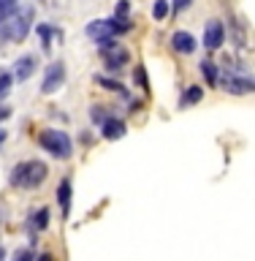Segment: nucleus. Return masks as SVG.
I'll use <instances>...</instances> for the list:
<instances>
[{
	"label": "nucleus",
	"instance_id": "obj_16",
	"mask_svg": "<svg viewBox=\"0 0 255 261\" xmlns=\"http://www.w3.org/2000/svg\"><path fill=\"white\" fill-rule=\"evenodd\" d=\"M49 226V207H38L30 212V220H27V228L30 231H46Z\"/></svg>",
	"mask_w": 255,
	"mask_h": 261
},
{
	"label": "nucleus",
	"instance_id": "obj_7",
	"mask_svg": "<svg viewBox=\"0 0 255 261\" xmlns=\"http://www.w3.org/2000/svg\"><path fill=\"white\" fill-rule=\"evenodd\" d=\"M220 85H223V90L231 93V95L255 93V79L252 76H242V73H225V76H220Z\"/></svg>",
	"mask_w": 255,
	"mask_h": 261
},
{
	"label": "nucleus",
	"instance_id": "obj_6",
	"mask_svg": "<svg viewBox=\"0 0 255 261\" xmlns=\"http://www.w3.org/2000/svg\"><path fill=\"white\" fill-rule=\"evenodd\" d=\"M225 36H228V30H225L223 22H220V19H207V24H204V41H201V44L207 46L209 52H217V49L225 44Z\"/></svg>",
	"mask_w": 255,
	"mask_h": 261
},
{
	"label": "nucleus",
	"instance_id": "obj_9",
	"mask_svg": "<svg viewBox=\"0 0 255 261\" xmlns=\"http://www.w3.org/2000/svg\"><path fill=\"white\" fill-rule=\"evenodd\" d=\"M171 49H174L177 55H193L195 49H199V41H195L193 33L177 30V33H171Z\"/></svg>",
	"mask_w": 255,
	"mask_h": 261
},
{
	"label": "nucleus",
	"instance_id": "obj_13",
	"mask_svg": "<svg viewBox=\"0 0 255 261\" xmlns=\"http://www.w3.org/2000/svg\"><path fill=\"white\" fill-rule=\"evenodd\" d=\"M201 98H204V87L201 85H187L182 90V95H179V109H190V106L195 103H201Z\"/></svg>",
	"mask_w": 255,
	"mask_h": 261
},
{
	"label": "nucleus",
	"instance_id": "obj_3",
	"mask_svg": "<svg viewBox=\"0 0 255 261\" xmlns=\"http://www.w3.org/2000/svg\"><path fill=\"white\" fill-rule=\"evenodd\" d=\"M33 19H36V8H33V6H22L19 11L14 14V19H8L6 24H0V41L22 44V41L27 38L30 28H33Z\"/></svg>",
	"mask_w": 255,
	"mask_h": 261
},
{
	"label": "nucleus",
	"instance_id": "obj_11",
	"mask_svg": "<svg viewBox=\"0 0 255 261\" xmlns=\"http://www.w3.org/2000/svg\"><path fill=\"white\" fill-rule=\"evenodd\" d=\"M36 68H38V60L33 55H22L19 60L14 63V79L16 82H27L33 73H36Z\"/></svg>",
	"mask_w": 255,
	"mask_h": 261
},
{
	"label": "nucleus",
	"instance_id": "obj_28",
	"mask_svg": "<svg viewBox=\"0 0 255 261\" xmlns=\"http://www.w3.org/2000/svg\"><path fill=\"white\" fill-rule=\"evenodd\" d=\"M128 103H130V114H136V112H141V106H144V101H141V98H128Z\"/></svg>",
	"mask_w": 255,
	"mask_h": 261
},
{
	"label": "nucleus",
	"instance_id": "obj_2",
	"mask_svg": "<svg viewBox=\"0 0 255 261\" xmlns=\"http://www.w3.org/2000/svg\"><path fill=\"white\" fill-rule=\"evenodd\" d=\"M38 147L46 150L57 161H68L73 155V142H71L68 130H63V128H44L38 134Z\"/></svg>",
	"mask_w": 255,
	"mask_h": 261
},
{
	"label": "nucleus",
	"instance_id": "obj_29",
	"mask_svg": "<svg viewBox=\"0 0 255 261\" xmlns=\"http://www.w3.org/2000/svg\"><path fill=\"white\" fill-rule=\"evenodd\" d=\"M11 117V106H0V122H6Z\"/></svg>",
	"mask_w": 255,
	"mask_h": 261
},
{
	"label": "nucleus",
	"instance_id": "obj_33",
	"mask_svg": "<svg viewBox=\"0 0 255 261\" xmlns=\"http://www.w3.org/2000/svg\"><path fill=\"white\" fill-rule=\"evenodd\" d=\"M0 261H6V248L0 245Z\"/></svg>",
	"mask_w": 255,
	"mask_h": 261
},
{
	"label": "nucleus",
	"instance_id": "obj_17",
	"mask_svg": "<svg viewBox=\"0 0 255 261\" xmlns=\"http://www.w3.org/2000/svg\"><path fill=\"white\" fill-rule=\"evenodd\" d=\"M101 90H106V93H117V95H122L125 93V85L122 82H117V79H111V76H103V73H98V76L93 79Z\"/></svg>",
	"mask_w": 255,
	"mask_h": 261
},
{
	"label": "nucleus",
	"instance_id": "obj_5",
	"mask_svg": "<svg viewBox=\"0 0 255 261\" xmlns=\"http://www.w3.org/2000/svg\"><path fill=\"white\" fill-rule=\"evenodd\" d=\"M101 57H103V71L106 73H120V71H125L128 63H130V49L117 44L114 49H109V52L101 55Z\"/></svg>",
	"mask_w": 255,
	"mask_h": 261
},
{
	"label": "nucleus",
	"instance_id": "obj_30",
	"mask_svg": "<svg viewBox=\"0 0 255 261\" xmlns=\"http://www.w3.org/2000/svg\"><path fill=\"white\" fill-rule=\"evenodd\" d=\"M36 261H54V256L49 250H44V253H38V256H36Z\"/></svg>",
	"mask_w": 255,
	"mask_h": 261
},
{
	"label": "nucleus",
	"instance_id": "obj_14",
	"mask_svg": "<svg viewBox=\"0 0 255 261\" xmlns=\"http://www.w3.org/2000/svg\"><path fill=\"white\" fill-rule=\"evenodd\" d=\"M36 33H38V41H41V49H44V52L52 49V36H57V38L63 41V30H54L49 22H38L36 24Z\"/></svg>",
	"mask_w": 255,
	"mask_h": 261
},
{
	"label": "nucleus",
	"instance_id": "obj_8",
	"mask_svg": "<svg viewBox=\"0 0 255 261\" xmlns=\"http://www.w3.org/2000/svg\"><path fill=\"white\" fill-rule=\"evenodd\" d=\"M54 201H57V207H60V218L68 220L71 218V201H73V182H71V177H63L60 182H57Z\"/></svg>",
	"mask_w": 255,
	"mask_h": 261
},
{
	"label": "nucleus",
	"instance_id": "obj_10",
	"mask_svg": "<svg viewBox=\"0 0 255 261\" xmlns=\"http://www.w3.org/2000/svg\"><path fill=\"white\" fill-rule=\"evenodd\" d=\"M125 134H128L125 120H122V117H114V114L101 125V136L106 139V142H117V139H122Z\"/></svg>",
	"mask_w": 255,
	"mask_h": 261
},
{
	"label": "nucleus",
	"instance_id": "obj_31",
	"mask_svg": "<svg viewBox=\"0 0 255 261\" xmlns=\"http://www.w3.org/2000/svg\"><path fill=\"white\" fill-rule=\"evenodd\" d=\"M79 142H81V144H93V136H90L87 130H81V134H79Z\"/></svg>",
	"mask_w": 255,
	"mask_h": 261
},
{
	"label": "nucleus",
	"instance_id": "obj_24",
	"mask_svg": "<svg viewBox=\"0 0 255 261\" xmlns=\"http://www.w3.org/2000/svg\"><path fill=\"white\" fill-rule=\"evenodd\" d=\"M36 256H38V253L27 245V248H16L14 256H11V261H36Z\"/></svg>",
	"mask_w": 255,
	"mask_h": 261
},
{
	"label": "nucleus",
	"instance_id": "obj_12",
	"mask_svg": "<svg viewBox=\"0 0 255 261\" xmlns=\"http://www.w3.org/2000/svg\"><path fill=\"white\" fill-rule=\"evenodd\" d=\"M84 33L93 41H101V38H114V30H111V16L109 19H93L84 28Z\"/></svg>",
	"mask_w": 255,
	"mask_h": 261
},
{
	"label": "nucleus",
	"instance_id": "obj_23",
	"mask_svg": "<svg viewBox=\"0 0 255 261\" xmlns=\"http://www.w3.org/2000/svg\"><path fill=\"white\" fill-rule=\"evenodd\" d=\"M14 82H16V79H14V73H11V71H6V68L0 71V101H3V98L11 93Z\"/></svg>",
	"mask_w": 255,
	"mask_h": 261
},
{
	"label": "nucleus",
	"instance_id": "obj_22",
	"mask_svg": "<svg viewBox=\"0 0 255 261\" xmlns=\"http://www.w3.org/2000/svg\"><path fill=\"white\" fill-rule=\"evenodd\" d=\"M133 85L141 90V93H150V79H147L144 65H133Z\"/></svg>",
	"mask_w": 255,
	"mask_h": 261
},
{
	"label": "nucleus",
	"instance_id": "obj_27",
	"mask_svg": "<svg viewBox=\"0 0 255 261\" xmlns=\"http://www.w3.org/2000/svg\"><path fill=\"white\" fill-rule=\"evenodd\" d=\"M190 6H193V0H171V14H179Z\"/></svg>",
	"mask_w": 255,
	"mask_h": 261
},
{
	"label": "nucleus",
	"instance_id": "obj_1",
	"mask_svg": "<svg viewBox=\"0 0 255 261\" xmlns=\"http://www.w3.org/2000/svg\"><path fill=\"white\" fill-rule=\"evenodd\" d=\"M49 177V166L44 161H22L16 163V166L11 169V177H8V182H11L14 188H22V191H36V188H41L46 182Z\"/></svg>",
	"mask_w": 255,
	"mask_h": 261
},
{
	"label": "nucleus",
	"instance_id": "obj_20",
	"mask_svg": "<svg viewBox=\"0 0 255 261\" xmlns=\"http://www.w3.org/2000/svg\"><path fill=\"white\" fill-rule=\"evenodd\" d=\"M111 117V112H109V106H101V103H95V106H90V120H93L95 122V125L98 128H101L103 125V122L106 120H109Z\"/></svg>",
	"mask_w": 255,
	"mask_h": 261
},
{
	"label": "nucleus",
	"instance_id": "obj_18",
	"mask_svg": "<svg viewBox=\"0 0 255 261\" xmlns=\"http://www.w3.org/2000/svg\"><path fill=\"white\" fill-rule=\"evenodd\" d=\"M231 41H234L236 49H244V46H247V30H244V24L236 19V16L231 19Z\"/></svg>",
	"mask_w": 255,
	"mask_h": 261
},
{
	"label": "nucleus",
	"instance_id": "obj_21",
	"mask_svg": "<svg viewBox=\"0 0 255 261\" xmlns=\"http://www.w3.org/2000/svg\"><path fill=\"white\" fill-rule=\"evenodd\" d=\"M168 14H171V0H155L152 3V19L155 22H163Z\"/></svg>",
	"mask_w": 255,
	"mask_h": 261
},
{
	"label": "nucleus",
	"instance_id": "obj_19",
	"mask_svg": "<svg viewBox=\"0 0 255 261\" xmlns=\"http://www.w3.org/2000/svg\"><path fill=\"white\" fill-rule=\"evenodd\" d=\"M16 11H19V0H0V24L14 19Z\"/></svg>",
	"mask_w": 255,
	"mask_h": 261
},
{
	"label": "nucleus",
	"instance_id": "obj_25",
	"mask_svg": "<svg viewBox=\"0 0 255 261\" xmlns=\"http://www.w3.org/2000/svg\"><path fill=\"white\" fill-rule=\"evenodd\" d=\"M114 16H117V19H128V16H130V0H117V6H114Z\"/></svg>",
	"mask_w": 255,
	"mask_h": 261
},
{
	"label": "nucleus",
	"instance_id": "obj_32",
	"mask_svg": "<svg viewBox=\"0 0 255 261\" xmlns=\"http://www.w3.org/2000/svg\"><path fill=\"white\" fill-rule=\"evenodd\" d=\"M6 136H8V134H6V130H3V128H0V144H3V142H6Z\"/></svg>",
	"mask_w": 255,
	"mask_h": 261
},
{
	"label": "nucleus",
	"instance_id": "obj_26",
	"mask_svg": "<svg viewBox=\"0 0 255 261\" xmlns=\"http://www.w3.org/2000/svg\"><path fill=\"white\" fill-rule=\"evenodd\" d=\"M117 44H120L117 38H101V41H95V46H98V52H101V55H106L109 49H114Z\"/></svg>",
	"mask_w": 255,
	"mask_h": 261
},
{
	"label": "nucleus",
	"instance_id": "obj_4",
	"mask_svg": "<svg viewBox=\"0 0 255 261\" xmlns=\"http://www.w3.org/2000/svg\"><path fill=\"white\" fill-rule=\"evenodd\" d=\"M65 76H68L65 63H60V60L49 63L46 71H44V79H41V93H44V95H54L57 90L65 85Z\"/></svg>",
	"mask_w": 255,
	"mask_h": 261
},
{
	"label": "nucleus",
	"instance_id": "obj_15",
	"mask_svg": "<svg viewBox=\"0 0 255 261\" xmlns=\"http://www.w3.org/2000/svg\"><path fill=\"white\" fill-rule=\"evenodd\" d=\"M201 76H204V82H207V87H220V65H215L207 57V60H201Z\"/></svg>",
	"mask_w": 255,
	"mask_h": 261
}]
</instances>
